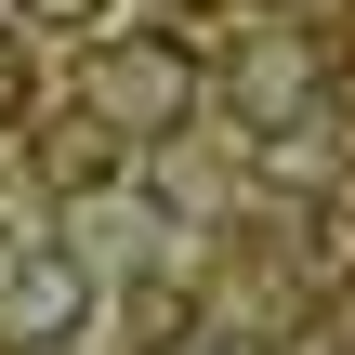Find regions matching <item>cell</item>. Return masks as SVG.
I'll list each match as a JSON object with an SVG mask.
<instances>
[{
  "mask_svg": "<svg viewBox=\"0 0 355 355\" xmlns=\"http://www.w3.org/2000/svg\"><path fill=\"white\" fill-rule=\"evenodd\" d=\"M105 105H184V66L171 53H119L105 66Z\"/></svg>",
  "mask_w": 355,
  "mask_h": 355,
  "instance_id": "6da1fadb",
  "label": "cell"
},
{
  "mask_svg": "<svg viewBox=\"0 0 355 355\" xmlns=\"http://www.w3.org/2000/svg\"><path fill=\"white\" fill-rule=\"evenodd\" d=\"M40 13H53V26H92V0H40Z\"/></svg>",
  "mask_w": 355,
  "mask_h": 355,
  "instance_id": "7a4b0ae2",
  "label": "cell"
}]
</instances>
